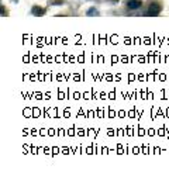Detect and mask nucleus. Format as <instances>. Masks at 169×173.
<instances>
[{"mask_svg":"<svg viewBox=\"0 0 169 173\" xmlns=\"http://www.w3.org/2000/svg\"><path fill=\"white\" fill-rule=\"evenodd\" d=\"M161 4L156 3V2H154V3H151V6H149L148 12H146V16H158L161 13Z\"/></svg>","mask_w":169,"mask_h":173,"instance_id":"1","label":"nucleus"},{"mask_svg":"<svg viewBox=\"0 0 169 173\" xmlns=\"http://www.w3.org/2000/svg\"><path fill=\"white\" fill-rule=\"evenodd\" d=\"M127 6H128V9L135 10V9H140V7L142 6V2H141V0H130L128 3H127Z\"/></svg>","mask_w":169,"mask_h":173,"instance_id":"2","label":"nucleus"},{"mask_svg":"<svg viewBox=\"0 0 169 173\" xmlns=\"http://www.w3.org/2000/svg\"><path fill=\"white\" fill-rule=\"evenodd\" d=\"M31 13H33L34 16H44L45 14V9L38 7V6H34L33 9H31Z\"/></svg>","mask_w":169,"mask_h":173,"instance_id":"3","label":"nucleus"},{"mask_svg":"<svg viewBox=\"0 0 169 173\" xmlns=\"http://www.w3.org/2000/svg\"><path fill=\"white\" fill-rule=\"evenodd\" d=\"M97 14H99V12L95 9V7H92V9L87 10V16H89V17H92V16H97Z\"/></svg>","mask_w":169,"mask_h":173,"instance_id":"4","label":"nucleus"}]
</instances>
